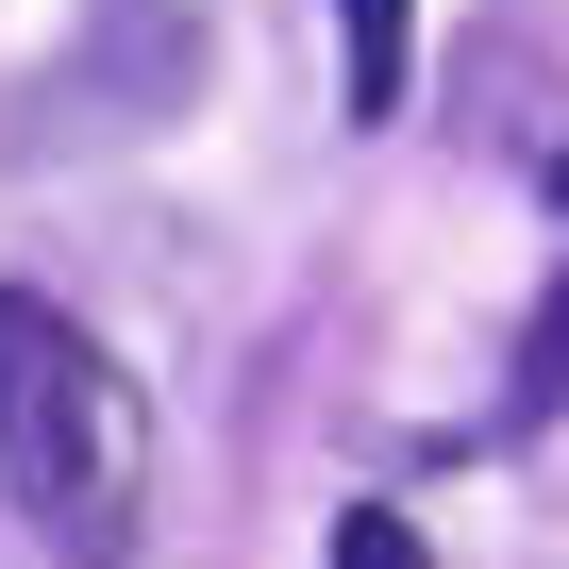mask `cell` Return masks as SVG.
<instances>
[{
  "label": "cell",
  "instance_id": "cell-1",
  "mask_svg": "<svg viewBox=\"0 0 569 569\" xmlns=\"http://www.w3.org/2000/svg\"><path fill=\"white\" fill-rule=\"evenodd\" d=\"M0 486H18V519H34L68 569H101L118 519H134V486H151L134 369H118L84 319H51L34 284H0Z\"/></svg>",
  "mask_w": 569,
  "mask_h": 569
},
{
  "label": "cell",
  "instance_id": "cell-2",
  "mask_svg": "<svg viewBox=\"0 0 569 569\" xmlns=\"http://www.w3.org/2000/svg\"><path fill=\"white\" fill-rule=\"evenodd\" d=\"M402 34H419V0H336V84H352V118L402 101Z\"/></svg>",
  "mask_w": 569,
  "mask_h": 569
},
{
  "label": "cell",
  "instance_id": "cell-3",
  "mask_svg": "<svg viewBox=\"0 0 569 569\" xmlns=\"http://www.w3.org/2000/svg\"><path fill=\"white\" fill-rule=\"evenodd\" d=\"M336 569H436V552H419V519H386V502H352V519H336Z\"/></svg>",
  "mask_w": 569,
  "mask_h": 569
},
{
  "label": "cell",
  "instance_id": "cell-4",
  "mask_svg": "<svg viewBox=\"0 0 569 569\" xmlns=\"http://www.w3.org/2000/svg\"><path fill=\"white\" fill-rule=\"evenodd\" d=\"M536 402H569V284H552V319H536Z\"/></svg>",
  "mask_w": 569,
  "mask_h": 569
}]
</instances>
